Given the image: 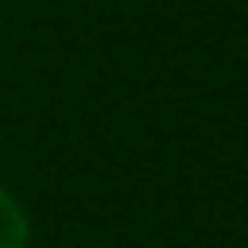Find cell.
<instances>
[{
    "mask_svg": "<svg viewBox=\"0 0 248 248\" xmlns=\"http://www.w3.org/2000/svg\"><path fill=\"white\" fill-rule=\"evenodd\" d=\"M0 248H27V217L4 190H0Z\"/></svg>",
    "mask_w": 248,
    "mask_h": 248,
    "instance_id": "cell-1",
    "label": "cell"
}]
</instances>
